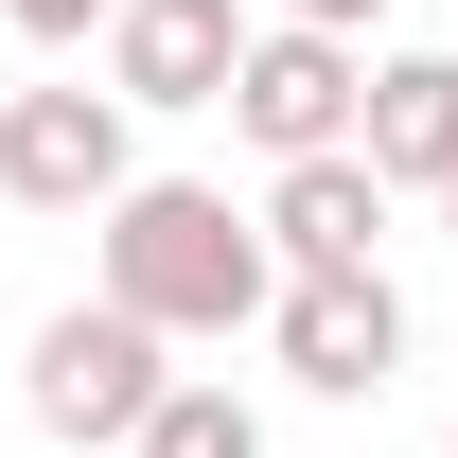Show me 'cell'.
Segmentation results:
<instances>
[{"instance_id":"6da1fadb","label":"cell","mask_w":458,"mask_h":458,"mask_svg":"<svg viewBox=\"0 0 458 458\" xmlns=\"http://www.w3.org/2000/svg\"><path fill=\"white\" fill-rule=\"evenodd\" d=\"M89 229H106V283L89 300H123L141 335H247L265 283H283L265 265V212H229L212 176H123Z\"/></svg>"},{"instance_id":"7a4b0ae2","label":"cell","mask_w":458,"mask_h":458,"mask_svg":"<svg viewBox=\"0 0 458 458\" xmlns=\"http://www.w3.org/2000/svg\"><path fill=\"white\" fill-rule=\"evenodd\" d=\"M247 335L283 352V388H318V405H370V388L405 370V283H388V265H283Z\"/></svg>"},{"instance_id":"3957f363","label":"cell","mask_w":458,"mask_h":458,"mask_svg":"<svg viewBox=\"0 0 458 458\" xmlns=\"http://www.w3.org/2000/svg\"><path fill=\"white\" fill-rule=\"evenodd\" d=\"M123 176H141V106H123L106 71H89V89H0V194H18V212H106Z\"/></svg>"},{"instance_id":"277c9868","label":"cell","mask_w":458,"mask_h":458,"mask_svg":"<svg viewBox=\"0 0 458 458\" xmlns=\"http://www.w3.org/2000/svg\"><path fill=\"white\" fill-rule=\"evenodd\" d=\"M159 352H176V335H141L123 300H54V318H36V352H18L36 441H123V423L159 405Z\"/></svg>"},{"instance_id":"5b68a950","label":"cell","mask_w":458,"mask_h":458,"mask_svg":"<svg viewBox=\"0 0 458 458\" xmlns=\"http://www.w3.org/2000/svg\"><path fill=\"white\" fill-rule=\"evenodd\" d=\"M352 89H370V36H318V18H265L247 54H229L212 106L265 141V159H318V141H352Z\"/></svg>"},{"instance_id":"8992f818","label":"cell","mask_w":458,"mask_h":458,"mask_svg":"<svg viewBox=\"0 0 458 458\" xmlns=\"http://www.w3.org/2000/svg\"><path fill=\"white\" fill-rule=\"evenodd\" d=\"M89 54H106V89H123L141 123H159V106H212L229 54H247V0H106Z\"/></svg>"},{"instance_id":"52a82bcc","label":"cell","mask_w":458,"mask_h":458,"mask_svg":"<svg viewBox=\"0 0 458 458\" xmlns=\"http://www.w3.org/2000/svg\"><path fill=\"white\" fill-rule=\"evenodd\" d=\"M265 265H388V176L352 159V141L283 159L265 176Z\"/></svg>"},{"instance_id":"ba28073f","label":"cell","mask_w":458,"mask_h":458,"mask_svg":"<svg viewBox=\"0 0 458 458\" xmlns=\"http://www.w3.org/2000/svg\"><path fill=\"white\" fill-rule=\"evenodd\" d=\"M352 159L388 176V194H441V176H458V54H370V89H352Z\"/></svg>"},{"instance_id":"9c48e42d","label":"cell","mask_w":458,"mask_h":458,"mask_svg":"<svg viewBox=\"0 0 458 458\" xmlns=\"http://www.w3.org/2000/svg\"><path fill=\"white\" fill-rule=\"evenodd\" d=\"M123 458H265V405L229 370H159V405L123 423Z\"/></svg>"},{"instance_id":"30bf717a","label":"cell","mask_w":458,"mask_h":458,"mask_svg":"<svg viewBox=\"0 0 458 458\" xmlns=\"http://www.w3.org/2000/svg\"><path fill=\"white\" fill-rule=\"evenodd\" d=\"M0 18H18L36 54H89V36H106V0H0Z\"/></svg>"},{"instance_id":"8fae6325","label":"cell","mask_w":458,"mask_h":458,"mask_svg":"<svg viewBox=\"0 0 458 458\" xmlns=\"http://www.w3.org/2000/svg\"><path fill=\"white\" fill-rule=\"evenodd\" d=\"M265 18H318V36H370L388 0H265Z\"/></svg>"},{"instance_id":"7c38bea8","label":"cell","mask_w":458,"mask_h":458,"mask_svg":"<svg viewBox=\"0 0 458 458\" xmlns=\"http://www.w3.org/2000/svg\"><path fill=\"white\" fill-rule=\"evenodd\" d=\"M441 229H458V176H441Z\"/></svg>"},{"instance_id":"4fadbf2b","label":"cell","mask_w":458,"mask_h":458,"mask_svg":"<svg viewBox=\"0 0 458 458\" xmlns=\"http://www.w3.org/2000/svg\"><path fill=\"white\" fill-rule=\"evenodd\" d=\"M441 458H458V441H441Z\"/></svg>"}]
</instances>
